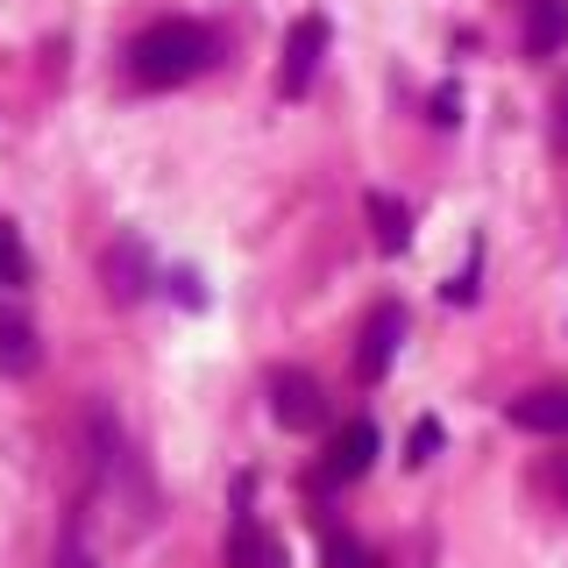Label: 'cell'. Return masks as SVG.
Returning <instances> with one entry per match:
<instances>
[{"mask_svg":"<svg viewBox=\"0 0 568 568\" xmlns=\"http://www.w3.org/2000/svg\"><path fill=\"white\" fill-rule=\"evenodd\" d=\"M271 413H277L284 434H313V426L327 419V398H320L313 369H277L271 377Z\"/></svg>","mask_w":568,"mask_h":568,"instance_id":"obj_3","label":"cell"},{"mask_svg":"<svg viewBox=\"0 0 568 568\" xmlns=\"http://www.w3.org/2000/svg\"><path fill=\"white\" fill-rule=\"evenodd\" d=\"M142 284H150L142 242H114V248H106V292H114V298H142Z\"/></svg>","mask_w":568,"mask_h":568,"instance_id":"obj_11","label":"cell"},{"mask_svg":"<svg viewBox=\"0 0 568 568\" xmlns=\"http://www.w3.org/2000/svg\"><path fill=\"white\" fill-rule=\"evenodd\" d=\"M320 58H327V14H298V22L284 29V58H277V93H284V100L313 93V79H320Z\"/></svg>","mask_w":568,"mask_h":568,"instance_id":"obj_2","label":"cell"},{"mask_svg":"<svg viewBox=\"0 0 568 568\" xmlns=\"http://www.w3.org/2000/svg\"><path fill=\"white\" fill-rule=\"evenodd\" d=\"M29 284V256H22V235L0 221V292H22Z\"/></svg>","mask_w":568,"mask_h":568,"instance_id":"obj_12","label":"cell"},{"mask_svg":"<svg viewBox=\"0 0 568 568\" xmlns=\"http://www.w3.org/2000/svg\"><path fill=\"white\" fill-rule=\"evenodd\" d=\"M555 135H561V150H568V85H561V114H555Z\"/></svg>","mask_w":568,"mask_h":568,"instance_id":"obj_17","label":"cell"},{"mask_svg":"<svg viewBox=\"0 0 568 568\" xmlns=\"http://www.w3.org/2000/svg\"><path fill=\"white\" fill-rule=\"evenodd\" d=\"M434 455H440V426L419 419V426H413V462H434Z\"/></svg>","mask_w":568,"mask_h":568,"instance_id":"obj_14","label":"cell"},{"mask_svg":"<svg viewBox=\"0 0 568 568\" xmlns=\"http://www.w3.org/2000/svg\"><path fill=\"white\" fill-rule=\"evenodd\" d=\"M213 64V29L200 22H150L129 43V71L142 85H185Z\"/></svg>","mask_w":568,"mask_h":568,"instance_id":"obj_1","label":"cell"},{"mask_svg":"<svg viewBox=\"0 0 568 568\" xmlns=\"http://www.w3.org/2000/svg\"><path fill=\"white\" fill-rule=\"evenodd\" d=\"M363 213H369V227H377V248H384V256H398V248L413 242V213L390 200V192H369Z\"/></svg>","mask_w":568,"mask_h":568,"instance_id":"obj_10","label":"cell"},{"mask_svg":"<svg viewBox=\"0 0 568 568\" xmlns=\"http://www.w3.org/2000/svg\"><path fill=\"white\" fill-rule=\"evenodd\" d=\"M327 568H369V547L355 532H327Z\"/></svg>","mask_w":568,"mask_h":568,"instance_id":"obj_13","label":"cell"},{"mask_svg":"<svg viewBox=\"0 0 568 568\" xmlns=\"http://www.w3.org/2000/svg\"><path fill=\"white\" fill-rule=\"evenodd\" d=\"M511 426L519 434H568V384H540L526 398H511Z\"/></svg>","mask_w":568,"mask_h":568,"instance_id":"obj_7","label":"cell"},{"mask_svg":"<svg viewBox=\"0 0 568 568\" xmlns=\"http://www.w3.org/2000/svg\"><path fill=\"white\" fill-rule=\"evenodd\" d=\"M43 363V342H36V327L22 313L0 320V377H29V369Z\"/></svg>","mask_w":568,"mask_h":568,"instance_id":"obj_9","label":"cell"},{"mask_svg":"<svg viewBox=\"0 0 568 568\" xmlns=\"http://www.w3.org/2000/svg\"><path fill=\"white\" fill-rule=\"evenodd\" d=\"M434 121H440V129H455V121H462V93H455V85H440V93H434Z\"/></svg>","mask_w":568,"mask_h":568,"instance_id":"obj_15","label":"cell"},{"mask_svg":"<svg viewBox=\"0 0 568 568\" xmlns=\"http://www.w3.org/2000/svg\"><path fill=\"white\" fill-rule=\"evenodd\" d=\"M547 490H555L561 505H568V455H555V469H547Z\"/></svg>","mask_w":568,"mask_h":568,"instance_id":"obj_16","label":"cell"},{"mask_svg":"<svg viewBox=\"0 0 568 568\" xmlns=\"http://www.w3.org/2000/svg\"><path fill=\"white\" fill-rule=\"evenodd\" d=\"M369 462H377V426H369V419H348L342 434H334L327 469H320V476H327V484H355V476H363Z\"/></svg>","mask_w":568,"mask_h":568,"instance_id":"obj_5","label":"cell"},{"mask_svg":"<svg viewBox=\"0 0 568 568\" xmlns=\"http://www.w3.org/2000/svg\"><path fill=\"white\" fill-rule=\"evenodd\" d=\"M405 342V313L398 306H377L363 320V348H355V369H363V384H384V369H390V355H398Z\"/></svg>","mask_w":568,"mask_h":568,"instance_id":"obj_4","label":"cell"},{"mask_svg":"<svg viewBox=\"0 0 568 568\" xmlns=\"http://www.w3.org/2000/svg\"><path fill=\"white\" fill-rule=\"evenodd\" d=\"M568 43V0H526V58H555Z\"/></svg>","mask_w":568,"mask_h":568,"instance_id":"obj_8","label":"cell"},{"mask_svg":"<svg viewBox=\"0 0 568 568\" xmlns=\"http://www.w3.org/2000/svg\"><path fill=\"white\" fill-rule=\"evenodd\" d=\"M227 568H292V561H284L277 532H263L248 511H235V526H227Z\"/></svg>","mask_w":568,"mask_h":568,"instance_id":"obj_6","label":"cell"}]
</instances>
